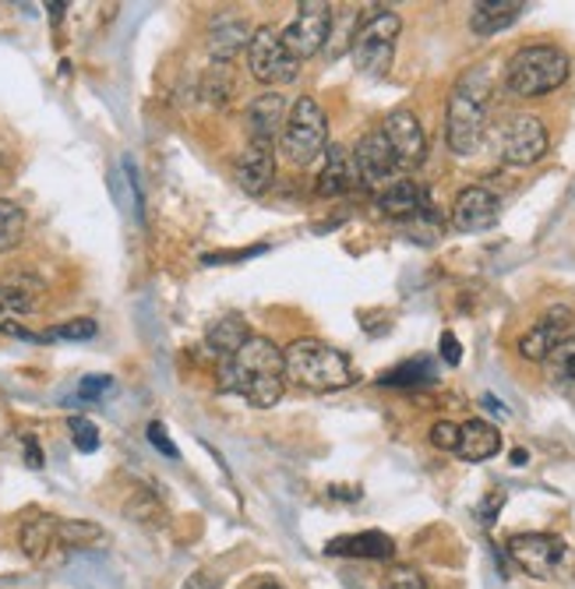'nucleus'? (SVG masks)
Instances as JSON below:
<instances>
[{
  "mask_svg": "<svg viewBox=\"0 0 575 589\" xmlns=\"http://www.w3.org/2000/svg\"><path fill=\"white\" fill-rule=\"evenodd\" d=\"M219 388L248 399L254 410H272L283 392V350L265 336H251L230 360H219Z\"/></svg>",
  "mask_w": 575,
  "mask_h": 589,
  "instance_id": "obj_1",
  "label": "nucleus"
},
{
  "mask_svg": "<svg viewBox=\"0 0 575 589\" xmlns=\"http://www.w3.org/2000/svg\"><path fill=\"white\" fill-rule=\"evenodd\" d=\"M491 96H494V74L491 64H477L459 74L452 85L448 107H445V142L456 156H474L483 134H488L491 117Z\"/></svg>",
  "mask_w": 575,
  "mask_h": 589,
  "instance_id": "obj_2",
  "label": "nucleus"
},
{
  "mask_svg": "<svg viewBox=\"0 0 575 589\" xmlns=\"http://www.w3.org/2000/svg\"><path fill=\"white\" fill-rule=\"evenodd\" d=\"M283 377L308 392H339L357 382L350 357L322 339H294L283 350Z\"/></svg>",
  "mask_w": 575,
  "mask_h": 589,
  "instance_id": "obj_3",
  "label": "nucleus"
},
{
  "mask_svg": "<svg viewBox=\"0 0 575 589\" xmlns=\"http://www.w3.org/2000/svg\"><path fill=\"white\" fill-rule=\"evenodd\" d=\"M572 74L565 50L558 47H523L512 53L505 68V93L516 99H537L562 88Z\"/></svg>",
  "mask_w": 575,
  "mask_h": 589,
  "instance_id": "obj_4",
  "label": "nucleus"
},
{
  "mask_svg": "<svg viewBox=\"0 0 575 589\" xmlns=\"http://www.w3.org/2000/svg\"><path fill=\"white\" fill-rule=\"evenodd\" d=\"M403 19L392 8H371L368 14H360L357 36H354V64L368 79H382L392 68V57H396V39H399Z\"/></svg>",
  "mask_w": 575,
  "mask_h": 589,
  "instance_id": "obj_5",
  "label": "nucleus"
},
{
  "mask_svg": "<svg viewBox=\"0 0 575 589\" xmlns=\"http://www.w3.org/2000/svg\"><path fill=\"white\" fill-rule=\"evenodd\" d=\"M328 148V117L318 107V99L300 96L290 113H286V124L279 134V153L286 163L308 166Z\"/></svg>",
  "mask_w": 575,
  "mask_h": 589,
  "instance_id": "obj_6",
  "label": "nucleus"
},
{
  "mask_svg": "<svg viewBox=\"0 0 575 589\" xmlns=\"http://www.w3.org/2000/svg\"><path fill=\"white\" fill-rule=\"evenodd\" d=\"M248 71L254 82L262 85H286L294 82L300 74V64L286 53L283 47V36L276 33L272 25H259L251 33V43H248Z\"/></svg>",
  "mask_w": 575,
  "mask_h": 589,
  "instance_id": "obj_7",
  "label": "nucleus"
},
{
  "mask_svg": "<svg viewBox=\"0 0 575 589\" xmlns=\"http://www.w3.org/2000/svg\"><path fill=\"white\" fill-rule=\"evenodd\" d=\"M332 11L336 8L325 4V0H304V4H297L294 22L279 33L286 53H290L297 64L325 50V39H328V28H332Z\"/></svg>",
  "mask_w": 575,
  "mask_h": 589,
  "instance_id": "obj_8",
  "label": "nucleus"
},
{
  "mask_svg": "<svg viewBox=\"0 0 575 589\" xmlns=\"http://www.w3.org/2000/svg\"><path fill=\"white\" fill-rule=\"evenodd\" d=\"M508 557L526 576L554 579L562 576V568L568 562V543L554 533H516L508 540Z\"/></svg>",
  "mask_w": 575,
  "mask_h": 589,
  "instance_id": "obj_9",
  "label": "nucleus"
},
{
  "mask_svg": "<svg viewBox=\"0 0 575 589\" xmlns=\"http://www.w3.org/2000/svg\"><path fill=\"white\" fill-rule=\"evenodd\" d=\"M548 128L534 113H516L508 117V124L502 128V139H498V156L508 166H534L548 156Z\"/></svg>",
  "mask_w": 575,
  "mask_h": 589,
  "instance_id": "obj_10",
  "label": "nucleus"
},
{
  "mask_svg": "<svg viewBox=\"0 0 575 589\" xmlns=\"http://www.w3.org/2000/svg\"><path fill=\"white\" fill-rule=\"evenodd\" d=\"M382 134L392 145L399 173L417 170V166L428 159V134H423V124L417 120L414 110H392L382 124Z\"/></svg>",
  "mask_w": 575,
  "mask_h": 589,
  "instance_id": "obj_11",
  "label": "nucleus"
},
{
  "mask_svg": "<svg viewBox=\"0 0 575 589\" xmlns=\"http://www.w3.org/2000/svg\"><path fill=\"white\" fill-rule=\"evenodd\" d=\"M350 156H354L357 177H360V184H364V188H388L392 180H396V173H399L396 156H392V145L382 134V128L368 131L364 139L357 142V148Z\"/></svg>",
  "mask_w": 575,
  "mask_h": 589,
  "instance_id": "obj_12",
  "label": "nucleus"
},
{
  "mask_svg": "<svg viewBox=\"0 0 575 589\" xmlns=\"http://www.w3.org/2000/svg\"><path fill=\"white\" fill-rule=\"evenodd\" d=\"M502 216V202H498V194L483 184H474V188H463L456 194V202H452V226H456L459 233H483L491 230Z\"/></svg>",
  "mask_w": 575,
  "mask_h": 589,
  "instance_id": "obj_13",
  "label": "nucleus"
},
{
  "mask_svg": "<svg viewBox=\"0 0 575 589\" xmlns=\"http://www.w3.org/2000/svg\"><path fill=\"white\" fill-rule=\"evenodd\" d=\"M233 180L240 191L251 194V199H262V194L272 188V180H276V145L251 142L244 153L237 156Z\"/></svg>",
  "mask_w": 575,
  "mask_h": 589,
  "instance_id": "obj_14",
  "label": "nucleus"
},
{
  "mask_svg": "<svg viewBox=\"0 0 575 589\" xmlns=\"http://www.w3.org/2000/svg\"><path fill=\"white\" fill-rule=\"evenodd\" d=\"M568 328H572V311H568V308H551L534 328L523 332L519 357L529 360V364H543V360H548V353L558 346V339H562Z\"/></svg>",
  "mask_w": 575,
  "mask_h": 589,
  "instance_id": "obj_15",
  "label": "nucleus"
},
{
  "mask_svg": "<svg viewBox=\"0 0 575 589\" xmlns=\"http://www.w3.org/2000/svg\"><path fill=\"white\" fill-rule=\"evenodd\" d=\"M286 96L276 93V88H268V93L254 96L251 107H248V134L251 142H262V145H276L279 134H283V124H286Z\"/></svg>",
  "mask_w": 575,
  "mask_h": 589,
  "instance_id": "obj_16",
  "label": "nucleus"
},
{
  "mask_svg": "<svg viewBox=\"0 0 575 589\" xmlns=\"http://www.w3.org/2000/svg\"><path fill=\"white\" fill-rule=\"evenodd\" d=\"M251 33L254 28L240 19V14H233V11L216 14L208 25V57L216 60V64H230L240 50H248Z\"/></svg>",
  "mask_w": 575,
  "mask_h": 589,
  "instance_id": "obj_17",
  "label": "nucleus"
},
{
  "mask_svg": "<svg viewBox=\"0 0 575 589\" xmlns=\"http://www.w3.org/2000/svg\"><path fill=\"white\" fill-rule=\"evenodd\" d=\"M357 184H360V177H357L350 148L328 145L325 148V166H322V173H318L314 191L322 194V199H339V194H350Z\"/></svg>",
  "mask_w": 575,
  "mask_h": 589,
  "instance_id": "obj_18",
  "label": "nucleus"
},
{
  "mask_svg": "<svg viewBox=\"0 0 575 589\" xmlns=\"http://www.w3.org/2000/svg\"><path fill=\"white\" fill-rule=\"evenodd\" d=\"M325 554L332 557H368V562H385V557L396 554V540L382 530L368 533H346L325 543Z\"/></svg>",
  "mask_w": 575,
  "mask_h": 589,
  "instance_id": "obj_19",
  "label": "nucleus"
},
{
  "mask_svg": "<svg viewBox=\"0 0 575 589\" xmlns=\"http://www.w3.org/2000/svg\"><path fill=\"white\" fill-rule=\"evenodd\" d=\"M502 452V434H498L494 424L488 420H466L459 428V445H456V456L463 462H488Z\"/></svg>",
  "mask_w": 575,
  "mask_h": 589,
  "instance_id": "obj_20",
  "label": "nucleus"
},
{
  "mask_svg": "<svg viewBox=\"0 0 575 589\" xmlns=\"http://www.w3.org/2000/svg\"><path fill=\"white\" fill-rule=\"evenodd\" d=\"M378 208H382V216L392 219H414L428 208V199H423V191L414 180H392L388 188L378 191Z\"/></svg>",
  "mask_w": 575,
  "mask_h": 589,
  "instance_id": "obj_21",
  "label": "nucleus"
},
{
  "mask_svg": "<svg viewBox=\"0 0 575 589\" xmlns=\"http://www.w3.org/2000/svg\"><path fill=\"white\" fill-rule=\"evenodd\" d=\"M523 11V0H483V4H474L470 11V28L477 36H498L512 22H519Z\"/></svg>",
  "mask_w": 575,
  "mask_h": 589,
  "instance_id": "obj_22",
  "label": "nucleus"
},
{
  "mask_svg": "<svg viewBox=\"0 0 575 589\" xmlns=\"http://www.w3.org/2000/svg\"><path fill=\"white\" fill-rule=\"evenodd\" d=\"M57 522H60L57 516H43V512L22 522L19 548L28 562H43V557L50 554V548H57Z\"/></svg>",
  "mask_w": 575,
  "mask_h": 589,
  "instance_id": "obj_23",
  "label": "nucleus"
},
{
  "mask_svg": "<svg viewBox=\"0 0 575 589\" xmlns=\"http://www.w3.org/2000/svg\"><path fill=\"white\" fill-rule=\"evenodd\" d=\"M248 339H251V328H248L244 318H237V314H230V318L212 322L208 332H205V346H208V350L216 353L219 360H230Z\"/></svg>",
  "mask_w": 575,
  "mask_h": 589,
  "instance_id": "obj_24",
  "label": "nucleus"
},
{
  "mask_svg": "<svg viewBox=\"0 0 575 589\" xmlns=\"http://www.w3.org/2000/svg\"><path fill=\"white\" fill-rule=\"evenodd\" d=\"M543 368H548V377L554 388L572 392L575 396V325L558 339V346L548 353V360H543Z\"/></svg>",
  "mask_w": 575,
  "mask_h": 589,
  "instance_id": "obj_25",
  "label": "nucleus"
},
{
  "mask_svg": "<svg viewBox=\"0 0 575 589\" xmlns=\"http://www.w3.org/2000/svg\"><path fill=\"white\" fill-rule=\"evenodd\" d=\"M357 25H360V11L357 8H339V14L332 11V28H328V39H325V57L328 60H339L350 53L354 47V36H357Z\"/></svg>",
  "mask_w": 575,
  "mask_h": 589,
  "instance_id": "obj_26",
  "label": "nucleus"
},
{
  "mask_svg": "<svg viewBox=\"0 0 575 589\" xmlns=\"http://www.w3.org/2000/svg\"><path fill=\"white\" fill-rule=\"evenodd\" d=\"M99 540H106L103 526L88 522V519H60L57 522V548L82 551V548H93Z\"/></svg>",
  "mask_w": 575,
  "mask_h": 589,
  "instance_id": "obj_27",
  "label": "nucleus"
},
{
  "mask_svg": "<svg viewBox=\"0 0 575 589\" xmlns=\"http://www.w3.org/2000/svg\"><path fill=\"white\" fill-rule=\"evenodd\" d=\"M36 311V293L25 290V286L0 283V322L8 318H25V314Z\"/></svg>",
  "mask_w": 575,
  "mask_h": 589,
  "instance_id": "obj_28",
  "label": "nucleus"
},
{
  "mask_svg": "<svg viewBox=\"0 0 575 589\" xmlns=\"http://www.w3.org/2000/svg\"><path fill=\"white\" fill-rule=\"evenodd\" d=\"M22 233H25V208L19 202L0 199V254L19 248Z\"/></svg>",
  "mask_w": 575,
  "mask_h": 589,
  "instance_id": "obj_29",
  "label": "nucleus"
},
{
  "mask_svg": "<svg viewBox=\"0 0 575 589\" xmlns=\"http://www.w3.org/2000/svg\"><path fill=\"white\" fill-rule=\"evenodd\" d=\"M434 382V368L431 360H406V364L392 368L382 374V385H396V388H410V385H431Z\"/></svg>",
  "mask_w": 575,
  "mask_h": 589,
  "instance_id": "obj_30",
  "label": "nucleus"
},
{
  "mask_svg": "<svg viewBox=\"0 0 575 589\" xmlns=\"http://www.w3.org/2000/svg\"><path fill=\"white\" fill-rule=\"evenodd\" d=\"M124 512H128V519L142 522V526H163V522H166L163 505H159L148 491H139V494H134L131 502L124 505Z\"/></svg>",
  "mask_w": 575,
  "mask_h": 589,
  "instance_id": "obj_31",
  "label": "nucleus"
},
{
  "mask_svg": "<svg viewBox=\"0 0 575 589\" xmlns=\"http://www.w3.org/2000/svg\"><path fill=\"white\" fill-rule=\"evenodd\" d=\"M96 332H99V325L93 318H74V322L53 325L50 332H43V342H47V339H74V342H82V339H93Z\"/></svg>",
  "mask_w": 575,
  "mask_h": 589,
  "instance_id": "obj_32",
  "label": "nucleus"
},
{
  "mask_svg": "<svg viewBox=\"0 0 575 589\" xmlns=\"http://www.w3.org/2000/svg\"><path fill=\"white\" fill-rule=\"evenodd\" d=\"M68 428H71V442L79 452H96L99 448V428L93 424V420H85V417H71L68 420Z\"/></svg>",
  "mask_w": 575,
  "mask_h": 589,
  "instance_id": "obj_33",
  "label": "nucleus"
},
{
  "mask_svg": "<svg viewBox=\"0 0 575 589\" xmlns=\"http://www.w3.org/2000/svg\"><path fill=\"white\" fill-rule=\"evenodd\" d=\"M385 586L388 589H431V582L423 579L417 568H410V565H396V568H392Z\"/></svg>",
  "mask_w": 575,
  "mask_h": 589,
  "instance_id": "obj_34",
  "label": "nucleus"
},
{
  "mask_svg": "<svg viewBox=\"0 0 575 589\" xmlns=\"http://www.w3.org/2000/svg\"><path fill=\"white\" fill-rule=\"evenodd\" d=\"M431 445L442 448V452H456L459 445V424H452V420H438L431 428Z\"/></svg>",
  "mask_w": 575,
  "mask_h": 589,
  "instance_id": "obj_35",
  "label": "nucleus"
},
{
  "mask_svg": "<svg viewBox=\"0 0 575 589\" xmlns=\"http://www.w3.org/2000/svg\"><path fill=\"white\" fill-rule=\"evenodd\" d=\"M110 388H113V377H106V374H88V377H82L79 396H82V399H99L103 392H110Z\"/></svg>",
  "mask_w": 575,
  "mask_h": 589,
  "instance_id": "obj_36",
  "label": "nucleus"
},
{
  "mask_svg": "<svg viewBox=\"0 0 575 589\" xmlns=\"http://www.w3.org/2000/svg\"><path fill=\"white\" fill-rule=\"evenodd\" d=\"M148 442H153V448H159L166 459H177V456H180L177 445L170 442V434H166V428L159 424V420H153V424H148Z\"/></svg>",
  "mask_w": 575,
  "mask_h": 589,
  "instance_id": "obj_37",
  "label": "nucleus"
},
{
  "mask_svg": "<svg viewBox=\"0 0 575 589\" xmlns=\"http://www.w3.org/2000/svg\"><path fill=\"white\" fill-rule=\"evenodd\" d=\"M502 505H505V491H494V494L483 497V505L477 508L480 522H483V526H491V522L498 519V512H502Z\"/></svg>",
  "mask_w": 575,
  "mask_h": 589,
  "instance_id": "obj_38",
  "label": "nucleus"
},
{
  "mask_svg": "<svg viewBox=\"0 0 575 589\" xmlns=\"http://www.w3.org/2000/svg\"><path fill=\"white\" fill-rule=\"evenodd\" d=\"M438 350H442V360H445V364H452V368H456L459 360H463V346H459L456 336H452V332H442V339H438Z\"/></svg>",
  "mask_w": 575,
  "mask_h": 589,
  "instance_id": "obj_39",
  "label": "nucleus"
},
{
  "mask_svg": "<svg viewBox=\"0 0 575 589\" xmlns=\"http://www.w3.org/2000/svg\"><path fill=\"white\" fill-rule=\"evenodd\" d=\"M22 445H25V462L33 466V470H39V466H43V452H39V442H36L33 434H25V437H22Z\"/></svg>",
  "mask_w": 575,
  "mask_h": 589,
  "instance_id": "obj_40",
  "label": "nucleus"
},
{
  "mask_svg": "<svg viewBox=\"0 0 575 589\" xmlns=\"http://www.w3.org/2000/svg\"><path fill=\"white\" fill-rule=\"evenodd\" d=\"M184 589H219L216 582H212L205 572H199V576H191L188 582H184Z\"/></svg>",
  "mask_w": 575,
  "mask_h": 589,
  "instance_id": "obj_41",
  "label": "nucleus"
},
{
  "mask_svg": "<svg viewBox=\"0 0 575 589\" xmlns=\"http://www.w3.org/2000/svg\"><path fill=\"white\" fill-rule=\"evenodd\" d=\"M328 494L332 497H346V502H357V497H360V491H350V488H332Z\"/></svg>",
  "mask_w": 575,
  "mask_h": 589,
  "instance_id": "obj_42",
  "label": "nucleus"
},
{
  "mask_svg": "<svg viewBox=\"0 0 575 589\" xmlns=\"http://www.w3.org/2000/svg\"><path fill=\"white\" fill-rule=\"evenodd\" d=\"M526 459H529V456H526L523 448H516V452H512V462H516V466H526Z\"/></svg>",
  "mask_w": 575,
  "mask_h": 589,
  "instance_id": "obj_43",
  "label": "nucleus"
},
{
  "mask_svg": "<svg viewBox=\"0 0 575 589\" xmlns=\"http://www.w3.org/2000/svg\"><path fill=\"white\" fill-rule=\"evenodd\" d=\"M251 589H279L276 582H259V586H251Z\"/></svg>",
  "mask_w": 575,
  "mask_h": 589,
  "instance_id": "obj_44",
  "label": "nucleus"
}]
</instances>
